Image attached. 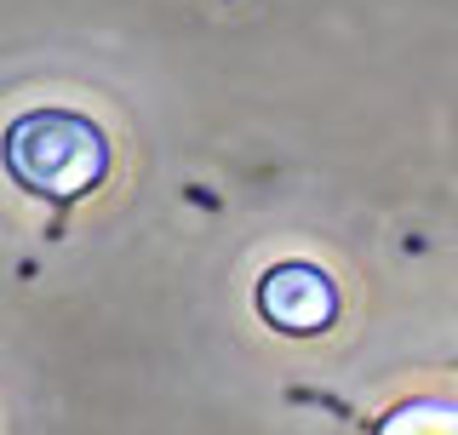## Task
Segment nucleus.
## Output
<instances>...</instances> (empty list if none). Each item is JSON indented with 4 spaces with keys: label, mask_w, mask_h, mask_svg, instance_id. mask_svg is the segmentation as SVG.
<instances>
[{
    "label": "nucleus",
    "mask_w": 458,
    "mask_h": 435,
    "mask_svg": "<svg viewBox=\"0 0 458 435\" xmlns=\"http://www.w3.org/2000/svg\"><path fill=\"white\" fill-rule=\"evenodd\" d=\"M6 172L40 200H81L98 190L109 172V143L86 115L69 109H35L23 121H12L6 132Z\"/></svg>",
    "instance_id": "1"
},
{
    "label": "nucleus",
    "mask_w": 458,
    "mask_h": 435,
    "mask_svg": "<svg viewBox=\"0 0 458 435\" xmlns=\"http://www.w3.org/2000/svg\"><path fill=\"white\" fill-rule=\"evenodd\" d=\"M258 310L281 332H321L338 315V293L315 264H276L258 281Z\"/></svg>",
    "instance_id": "2"
},
{
    "label": "nucleus",
    "mask_w": 458,
    "mask_h": 435,
    "mask_svg": "<svg viewBox=\"0 0 458 435\" xmlns=\"http://www.w3.org/2000/svg\"><path fill=\"white\" fill-rule=\"evenodd\" d=\"M378 435H458V401H401L378 418Z\"/></svg>",
    "instance_id": "3"
}]
</instances>
